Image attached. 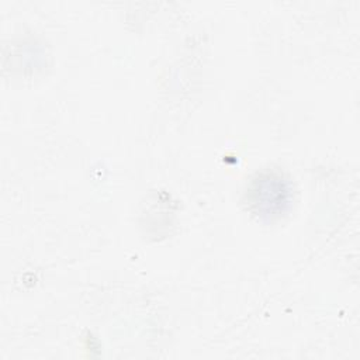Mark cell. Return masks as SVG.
<instances>
[{"instance_id": "obj_1", "label": "cell", "mask_w": 360, "mask_h": 360, "mask_svg": "<svg viewBox=\"0 0 360 360\" xmlns=\"http://www.w3.org/2000/svg\"><path fill=\"white\" fill-rule=\"evenodd\" d=\"M285 187L277 177H264L255 184L253 204L266 214L281 210L285 202Z\"/></svg>"}]
</instances>
